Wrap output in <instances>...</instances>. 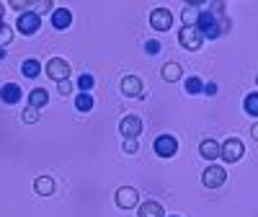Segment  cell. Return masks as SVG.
Masks as SVG:
<instances>
[{
    "label": "cell",
    "instance_id": "1",
    "mask_svg": "<svg viewBox=\"0 0 258 217\" xmlns=\"http://www.w3.org/2000/svg\"><path fill=\"white\" fill-rule=\"evenodd\" d=\"M197 29L204 39H217L220 34H225L227 29H230V21L222 16L220 21H217V16H214L212 11H199V21H197Z\"/></svg>",
    "mask_w": 258,
    "mask_h": 217
},
{
    "label": "cell",
    "instance_id": "2",
    "mask_svg": "<svg viewBox=\"0 0 258 217\" xmlns=\"http://www.w3.org/2000/svg\"><path fill=\"white\" fill-rule=\"evenodd\" d=\"M243 153H245L243 142H240L238 137H230V140H225V145H222L220 158H222L225 163H238V160L243 158Z\"/></svg>",
    "mask_w": 258,
    "mask_h": 217
},
{
    "label": "cell",
    "instance_id": "3",
    "mask_svg": "<svg viewBox=\"0 0 258 217\" xmlns=\"http://www.w3.org/2000/svg\"><path fill=\"white\" fill-rule=\"evenodd\" d=\"M153 150H155L160 158H173L176 150H178V140L173 135H160V137H155Z\"/></svg>",
    "mask_w": 258,
    "mask_h": 217
},
{
    "label": "cell",
    "instance_id": "4",
    "mask_svg": "<svg viewBox=\"0 0 258 217\" xmlns=\"http://www.w3.org/2000/svg\"><path fill=\"white\" fill-rule=\"evenodd\" d=\"M16 26H18V31H21V34L34 36V34L41 29V16H39V13H21Z\"/></svg>",
    "mask_w": 258,
    "mask_h": 217
},
{
    "label": "cell",
    "instance_id": "5",
    "mask_svg": "<svg viewBox=\"0 0 258 217\" xmlns=\"http://www.w3.org/2000/svg\"><path fill=\"white\" fill-rule=\"evenodd\" d=\"M150 26H153L155 31H168L170 26H173V16H170L168 8H155L153 13H150Z\"/></svg>",
    "mask_w": 258,
    "mask_h": 217
},
{
    "label": "cell",
    "instance_id": "6",
    "mask_svg": "<svg viewBox=\"0 0 258 217\" xmlns=\"http://www.w3.org/2000/svg\"><path fill=\"white\" fill-rule=\"evenodd\" d=\"M178 41H181L183 49H199L202 41H204V36H202L197 29H194V26H183L181 34H178Z\"/></svg>",
    "mask_w": 258,
    "mask_h": 217
},
{
    "label": "cell",
    "instance_id": "7",
    "mask_svg": "<svg viewBox=\"0 0 258 217\" xmlns=\"http://www.w3.org/2000/svg\"><path fill=\"white\" fill-rule=\"evenodd\" d=\"M225 179H227V173H225V168H222V166H209V168L202 173V181H204V186H209V189L222 186V184H225Z\"/></svg>",
    "mask_w": 258,
    "mask_h": 217
},
{
    "label": "cell",
    "instance_id": "8",
    "mask_svg": "<svg viewBox=\"0 0 258 217\" xmlns=\"http://www.w3.org/2000/svg\"><path fill=\"white\" fill-rule=\"evenodd\" d=\"M119 132H121V137H140V132H142V119L135 117V114H126V117L119 122Z\"/></svg>",
    "mask_w": 258,
    "mask_h": 217
},
{
    "label": "cell",
    "instance_id": "9",
    "mask_svg": "<svg viewBox=\"0 0 258 217\" xmlns=\"http://www.w3.org/2000/svg\"><path fill=\"white\" fill-rule=\"evenodd\" d=\"M137 199H140L137 189H132V186H121V189H116V207H121V209H132V207H137Z\"/></svg>",
    "mask_w": 258,
    "mask_h": 217
},
{
    "label": "cell",
    "instance_id": "10",
    "mask_svg": "<svg viewBox=\"0 0 258 217\" xmlns=\"http://www.w3.org/2000/svg\"><path fill=\"white\" fill-rule=\"evenodd\" d=\"M47 75L52 78V80H68V75H70V65L64 62V60H59V57H54V60H49L47 62Z\"/></svg>",
    "mask_w": 258,
    "mask_h": 217
},
{
    "label": "cell",
    "instance_id": "11",
    "mask_svg": "<svg viewBox=\"0 0 258 217\" xmlns=\"http://www.w3.org/2000/svg\"><path fill=\"white\" fill-rule=\"evenodd\" d=\"M121 93L129 98H140L142 96V80L137 75H124L121 78Z\"/></svg>",
    "mask_w": 258,
    "mask_h": 217
},
{
    "label": "cell",
    "instance_id": "12",
    "mask_svg": "<svg viewBox=\"0 0 258 217\" xmlns=\"http://www.w3.org/2000/svg\"><path fill=\"white\" fill-rule=\"evenodd\" d=\"M199 153H202V158L214 160V158H220L222 145H220V142H214V140H202V142H199Z\"/></svg>",
    "mask_w": 258,
    "mask_h": 217
},
{
    "label": "cell",
    "instance_id": "13",
    "mask_svg": "<svg viewBox=\"0 0 258 217\" xmlns=\"http://www.w3.org/2000/svg\"><path fill=\"white\" fill-rule=\"evenodd\" d=\"M73 24V13L68 11V8H57V11H52V26L54 29H68Z\"/></svg>",
    "mask_w": 258,
    "mask_h": 217
},
{
    "label": "cell",
    "instance_id": "14",
    "mask_svg": "<svg viewBox=\"0 0 258 217\" xmlns=\"http://www.w3.org/2000/svg\"><path fill=\"white\" fill-rule=\"evenodd\" d=\"M21 96H24V93H21V88L16 83H6L3 88H0V98H3V103H16Z\"/></svg>",
    "mask_w": 258,
    "mask_h": 217
},
{
    "label": "cell",
    "instance_id": "15",
    "mask_svg": "<svg viewBox=\"0 0 258 217\" xmlns=\"http://www.w3.org/2000/svg\"><path fill=\"white\" fill-rule=\"evenodd\" d=\"M137 217H165L163 214V207H160V202H145V204H140V212H137Z\"/></svg>",
    "mask_w": 258,
    "mask_h": 217
},
{
    "label": "cell",
    "instance_id": "16",
    "mask_svg": "<svg viewBox=\"0 0 258 217\" xmlns=\"http://www.w3.org/2000/svg\"><path fill=\"white\" fill-rule=\"evenodd\" d=\"M34 189H36V194H41V197H49V194L54 191V179L52 176H39L34 181Z\"/></svg>",
    "mask_w": 258,
    "mask_h": 217
},
{
    "label": "cell",
    "instance_id": "17",
    "mask_svg": "<svg viewBox=\"0 0 258 217\" xmlns=\"http://www.w3.org/2000/svg\"><path fill=\"white\" fill-rule=\"evenodd\" d=\"M47 101H49V93L44 88H34L29 93V103H31V108H36V112H39L41 106H47Z\"/></svg>",
    "mask_w": 258,
    "mask_h": 217
},
{
    "label": "cell",
    "instance_id": "18",
    "mask_svg": "<svg viewBox=\"0 0 258 217\" xmlns=\"http://www.w3.org/2000/svg\"><path fill=\"white\" fill-rule=\"evenodd\" d=\"M160 75H163V80H168V83H176V80L181 78V65H178V62H168V65H163Z\"/></svg>",
    "mask_w": 258,
    "mask_h": 217
},
{
    "label": "cell",
    "instance_id": "19",
    "mask_svg": "<svg viewBox=\"0 0 258 217\" xmlns=\"http://www.w3.org/2000/svg\"><path fill=\"white\" fill-rule=\"evenodd\" d=\"M21 70H24L26 78H39V73H41V62H39V60H26L24 65H21Z\"/></svg>",
    "mask_w": 258,
    "mask_h": 217
},
{
    "label": "cell",
    "instance_id": "20",
    "mask_svg": "<svg viewBox=\"0 0 258 217\" xmlns=\"http://www.w3.org/2000/svg\"><path fill=\"white\" fill-rule=\"evenodd\" d=\"M204 91V83H202V78H197V75H191L188 80H186V93H191V96H197V93H202Z\"/></svg>",
    "mask_w": 258,
    "mask_h": 217
},
{
    "label": "cell",
    "instance_id": "21",
    "mask_svg": "<svg viewBox=\"0 0 258 217\" xmlns=\"http://www.w3.org/2000/svg\"><path fill=\"white\" fill-rule=\"evenodd\" d=\"M75 108H78V112H91V108H93V96L80 93V96L75 98Z\"/></svg>",
    "mask_w": 258,
    "mask_h": 217
},
{
    "label": "cell",
    "instance_id": "22",
    "mask_svg": "<svg viewBox=\"0 0 258 217\" xmlns=\"http://www.w3.org/2000/svg\"><path fill=\"white\" fill-rule=\"evenodd\" d=\"M243 108L250 114V117H258V93H250V96H245V101H243Z\"/></svg>",
    "mask_w": 258,
    "mask_h": 217
},
{
    "label": "cell",
    "instance_id": "23",
    "mask_svg": "<svg viewBox=\"0 0 258 217\" xmlns=\"http://www.w3.org/2000/svg\"><path fill=\"white\" fill-rule=\"evenodd\" d=\"M197 21H199V11L194 6H186L183 8V24L186 26H197Z\"/></svg>",
    "mask_w": 258,
    "mask_h": 217
},
{
    "label": "cell",
    "instance_id": "24",
    "mask_svg": "<svg viewBox=\"0 0 258 217\" xmlns=\"http://www.w3.org/2000/svg\"><path fill=\"white\" fill-rule=\"evenodd\" d=\"M78 85H80V91H83V93H88V91L93 88V85H96V80H93V75L85 73V75H80V78H78Z\"/></svg>",
    "mask_w": 258,
    "mask_h": 217
},
{
    "label": "cell",
    "instance_id": "25",
    "mask_svg": "<svg viewBox=\"0 0 258 217\" xmlns=\"http://www.w3.org/2000/svg\"><path fill=\"white\" fill-rule=\"evenodd\" d=\"M124 153H137L140 150V142H137V137H124Z\"/></svg>",
    "mask_w": 258,
    "mask_h": 217
},
{
    "label": "cell",
    "instance_id": "26",
    "mask_svg": "<svg viewBox=\"0 0 258 217\" xmlns=\"http://www.w3.org/2000/svg\"><path fill=\"white\" fill-rule=\"evenodd\" d=\"M21 119H24V122H29V124H36V122H39V112H36V108H31V106H29L26 112L21 114Z\"/></svg>",
    "mask_w": 258,
    "mask_h": 217
},
{
    "label": "cell",
    "instance_id": "27",
    "mask_svg": "<svg viewBox=\"0 0 258 217\" xmlns=\"http://www.w3.org/2000/svg\"><path fill=\"white\" fill-rule=\"evenodd\" d=\"M145 52H147V55H158V52H160V41H155V39L145 41Z\"/></svg>",
    "mask_w": 258,
    "mask_h": 217
},
{
    "label": "cell",
    "instance_id": "28",
    "mask_svg": "<svg viewBox=\"0 0 258 217\" xmlns=\"http://www.w3.org/2000/svg\"><path fill=\"white\" fill-rule=\"evenodd\" d=\"M57 91H59L62 96H70V91H73V83H70V78H68V80H59V83H57Z\"/></svg>",
    "mask_w": 258,
    "mask_h": 217
},
{
    "label": "cell",
    "instance_id": "29",
    "mask_svg": "<svg viewBox=\"0 0 258 217\" xmlns=\"http://www.w3.org/2000/svg\"><path fill=\"white\" fill-rule=\"evenodd\" d=\"M11 39H13V31H11V29L6 26L3 31H0V49H3L6 44H11Z\"/></svg>",
    "mask_w": 258,
    "mask_h": 217
},
{
    "label": "cell",
    "instance_id": "30",
    "mask_svg": "<svg viewBox=\"0 0 258 217\" xmlns=\"http://www.w3.org/2000/svg\"><path fill=\"white\" fill-rule=\"evenodd\" d=\"M31 8L39 11V13H44V11H52V3L49 0H41V3H31Z\"/></svg>",
    "mask_w": 258,
    "mask_h": 217
},
{
    "label": "cell",
    "instance_id": "31",
    "mask_svg": "<svg viewBox=\"0 0 258 217\" xmlns=\"http://www.w3.org/2000/svg\"><path fill=\"white\" fill-rule=\"evenodd\" d=\"M204 93H207V96H214V93H217V85H214V83H207V85H204Z\"/></svg>",
    "mask_w": 258,
    "mask_h": 217
},
{
    "label": "cell",
    "instance_id": "32",
    "mask_svg": "<svg viewBox=\"0 0 258 217\" xmlns=\"http://www.w3.org/2000/svg\"><path fill=\"white\" fill-rule=\"evenodd\" d=\"M16 11H24V8H31V3H21V0H13V3H11Z\"/></svg>",
    "mask_w": 258,
    "mask_h": 217
},
{
    "label": "cell",
    "instance_id": "33",
    "mask_svg": "<svg viewBox=\"0 0 258 217\" xmlns=\"http://www.w3.org/2000/svg\"><path fill=\"white\" fill-rule=\"evenodd\" d=\"M250 135H253V140H258V124H253V129H250Z\"/></svg>",
    "mask_w": 258,
    "mask_h": 217
},
{
    "label": "cell",
    "instance_id": "34",
    "mask_svg": "<svg viewBox=\"0 0 258 217\" xmlns=\"http://www.w3.org/2000/svg\"><path fill=\"white\" fill-rule=\"evenodd\" d=\"M6 29V21H3V16H0V31H3Z\"/></svg>",
    "mask_w": 258,
    "mask_h": 217
},
{
    "label": "cell",
    "instance_id": "35",
    "mask_svg": "<svg viewBox=\"0 0 258 217\" xmlns=\"http://www.w3.org/2000/svg\"><path fill=\"white\" fill-rule=\"evenodd\" d=\"M255 83H258V80H255Z\"/></svg>",
    "mask_w": 258,
    "mask_h": 217
},
{
    "label": "cell",
    "instance_id": "36",
    "mask_svg": "<svg viewBox=\"0 0 258 217\" xmlns=\"http://www.w3.org/2000/svg\"><path fill=\"white\" fill-rule=\"evenodd\" d=\"M173 217H176V214H173Z\"/></svg>",
    "mask_w": 258,
    "mask_h": 217
}]
</instances>
